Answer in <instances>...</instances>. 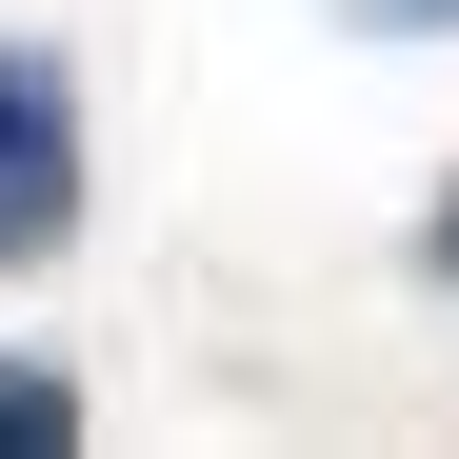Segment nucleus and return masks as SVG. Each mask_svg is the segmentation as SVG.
<instances>
[{"mask_svg":"<svg viewBox=\"0 0 459 459\" xmlns=\"http://www.w3.org/2000/svg\"><path fill=\"white\" fill-rule=\"evenodd\" d=\"M81 240V81L60 40H0V260H60Z\"/></svg>","mask_w":459,"mask_h":459,"instance_id":"obj_1","label":"nucleus"},{"mask_svg":"<svg viewBox=\"0 0 459 459\" xmlns=\"http://www.w3.org/2000/svg\"><path fill=\"white\" fill-rule=\"evenodd\" d=\"M60 439H81V379H60V359H0V459H60Z\"/></svg>","mask_w":459,"mask_h":459,"instance_id":"obj_2","label":"nucleus"},{"mask_svg":"<svg viewBox=\"0 0 459 459\" xmlns=\"http://www.w3.org/2000/svg\"><path fill=\"white\" fill-rule=\"evenodd\" d=\"M439 280H459V180H439Z\"/></svg>","mask_w":459,"mask_h":459,"instance_id":"obj_4","label":"nucleus"},{"mask_svg":"<svg viewBox=\"0 0 459 459\" xmlns=\"http://www.w3.org/2000/svg\"><path fill=\"white\" fill-rule=\"evenodd\" d=\"M359 21H379V40H420V21H459V0H359Z\"/></svg>","mask_w":459,"mask_h":459,"instance_id":"obj_3","label":"nucleus"}]
</instances>
